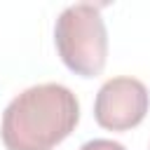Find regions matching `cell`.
<instances>
[{
    "mask_svg": "<svg viewBox=\"0 0 150 150\" xmlns=\"http://www.w3.org/2000/svg\"><path fill=\"white\" fill-rule=\"evenodd\" d=\"M77 122V96L59 82H45L9 101L0 136L7 150H52L75 131Z\"/></svg>",
    "mask_w": 150,
    "mask_h": 150,
    "instance_id": "obj_1",
    "label": "cell"
},
{
    "mask_svg": "<svg viewBox=\"0 0 150 150\" xmlns=\"http://www.w3.org/2000/svg\"><path fill=\"white\" fill-rule=\"evenodd\" d=\"M54 45L68 70L96 77L108 61V30L101 7L91 2L66 7L54 26Z\"/></svg>",
    "mask_w": 150,
    "mask_h": 150,
    "instance_id": "obj_2",
    "label": "cell"
},
{
    "mask_svg": "<svg viewBox=\"0 0 150 150\" xmlns=\"http://www.w3.org/2000/svg\"><path fill=\"white\" fill-rule=\"evenodd\" d=\"M150 108V94L136 77H110L101 84L94 101V117L108 131H129L138 127Z\"/></svg>",
    "mask_w": 150,
    "mask_h": 150,
    "instance_id": "obj_3",
    "label": "cell"
},
{
    "mask_svg": "<svg viewBox=\"0 0 150 150\" xmlns=\"http://www.w3.org/2000/svg\"><path fill=\"white\" fill-rule=\"evenodd\" d=\"M80 150H127V148L110 138H94V141H87L84 145H80Z\"/></svg>",
    "mask_w": 150,
    "mask_h": 150,
    "instance_id": "obj_4",
    "label": "cell"
}]
</instances>
